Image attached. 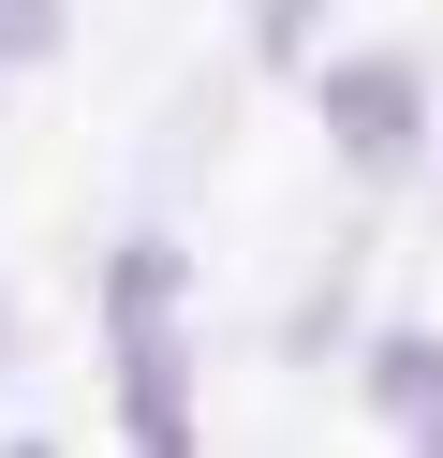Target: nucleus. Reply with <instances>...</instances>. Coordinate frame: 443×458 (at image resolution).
Listing matches in <instances>:
<instances>
[{"label":"nucleus","mask_w":443,"mask_h":458,"mask_svg":"<svg viewBox=\"0 0 443 458\" xmlns=\"http://www.w3.org/2000/svg\"><path fill=\"white\" fill-rule=\"evenodd\" d=\"M177 237H118L104 267V355H118V428H133L148 458L192 444V326H177Z\"/></svg>","instance_id":"1"},{"label":"nucleus","mask_w":443,"mask_h":458,"mask_svg":"<svg viewBox=\"0 0 443 458\" xmlns=\"http://www.w3.org/2000/svg\"><path fill=\"white\" fill-rule=\"evenodd\" d=\"M325 148L354 163V178H413V148H429V74L413 60H340L325 74Z\"/></svg>","instance_id":"2"},{"label":"nucleus","mask_w":443,"mask_h":458,"mask_svg":"<svg viewBox=\"0 0 443 458\" xmlns=\"http://www.w3.org/2000/svg\"><path fill=\"white\" fill-rule=\"evenodd\" d=\"M370 414L399 428V444H443V340H413V326L370 340Z\"/></svg>","instance_id":"3"},{"label":"nucleus","mask_w":443,"mask_h":458,"mask_svg":"<svg viewBox=\"0 0 443 458\" xmlns=\"http://www.w3.org/2000/svg\"><path fill=\"white\" fill-rule=\"evenodd\" d=\"M59 30H74V0H0V74L59 60Z\"/></svg>","instance_id":"4"},{"label":"nucleus","mask_w":443,"mask_h":458,"mask_svg":"<svg viewBox=\"0 0 443 458\" xmlns=\"http://www.w3.org/2000/svg\"><path fill=\"white\" fill-rule=\"evenodd\" d=\"M311 30H325V0H251V60H311Z\"/></svg>","instance_id":"5"},{"label":"nucleus","mask_w":443,"mask_h":458,"mask_svg":"<svg viewBox=\"0 0 443 458\" xmlns=\"http://www.w3.org/2000/svg\"><path fill=\"white\" fill-rule=\"evenodd\" d=\"M0 340H15V310H0Z\"/></svg>","instance_id":"6"}]
</instances>
